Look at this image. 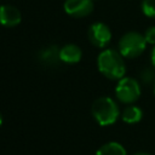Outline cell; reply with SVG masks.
I'll return each instance as SVG.
<instances>
[{
  "instance_id": "7",
  "label": "cell",
  "mask_w": 155,
  "mask_h": 155,
  "mask_svg": "<svg viewBox=\"0 0 155 155\" xmlns=\"http://www.w3.org/2000/svg\"><path fill=\"white\" fill-rule=\"evenodd\" d=\"M0 19L4 27L12 28L21 23L22 15L21 11L12 5H2L0 8Z\"/></svg>"
},
{
  "instance_id": "8",
  "label": "cell",
  "mask_w": 155,
  "mask_h": 155,
  "mask_svg": "<svg viewBox=\"0 0 155 155\" xmlns=\"http://www.w3.org/2000/svg\"><path fill=\"white\" fill-rule=\"evenodd\" d=\"M61 62L68 63V64H75L81 61L82 52L81 48L75 44H67L63 47H61L59 51Z\"/></svg>"
},
{
  "instance_id": "5",
  "label": "cell",
  "mask_w": 155,
  "mask_h": 155,
  "mask_svg": "<svg viewBox=\"0 0 155 155\" xmlns=\"http://www.w3.org/2000/svg\"><path fill=\"white\" fill-rule=\"evenodd\" d=\"M88 40L90 42L99 48L105 47L110 40H111V31L109 29V27L102 22H97L93 23L90 28H88V33H87Z\"/></svg>"
},
{
  "instance_id": "14",
  "label": "cell",
  "mask_w": 155,
  "mask_h": 155,
  "mask_svg": "<svg viewBox=\"0 0 155 155\" xmlns=\"http://www.w3.org/2000/svg\"><path fill=\"white\" fill-rule=\"evenodd\" d=\"M140 78H142V80H143L144 82L149 84V82H151V81H153V79H154V73H153V70H151V69H145V70H143V71H142Z\"/></svg>"
},
{
  "instance_id": "6",
  "label": "cell",
  "mask_w": 155,
  "mask_h": 155,
  "mask_svg": "<svg viewBox=\"0 0 155 155\" xmlns=\"http://www.w3.org/2000/svg\"><path fill=\"white\" fill-rule=\"evenodd\" d=\"M63 8L67 15L75 18H84L92 13L94 5L93 0H65Z\"/></svg>"
},
{
  "instance_id": "16",
  "label": "cell",
  "mask_w": 155,
  "mask_h": 155,
  "mask_svg": "<svg viewBox=\"0 0 155 155\" xmlns=\"http://www.w3.org/2000/svg\"><path fill=\"white\" fill-rule=\"evenodd\" d=\"M133 155H150V154H148V153H143V151H139V153H136V154H133Z\"/></svg>"
},
{
  "instance_id": "11",
  "label": "cell",
  "mask_w": 155,
  "mask_h": 155,
  "mask_svg": "<svg viewBox=\"0 0 155 155\" xmlns=\"http://www.w3.org/2000/svg\"><path fill=\"white\" fill-rule=\"evenodd\" d=\"M96 155H127L125 148L117 142H109L103 144L96 153Z\"/></svg>"
},
{
  "instance_id": "12",
  "label": "cell",
  "mask_w": 155,
  "mask_h": 155,
  "mask_svg": "<svg viewBox=\"0 0 155 155\" xmlns=\"http://www.w3.org/2000/svg\"><path fill=\"white\" fill-rule=\"evenodd\" d=\"M140 7H142V12L147 17L155 18V0H143Z\"/></svg>"
},
{
  "instance_id": "2",
  "label": "cell",
  "mask_w": 155,
  "mask_h": 155,
  "mask_svg": "<svg viewBox=\"0 0 155 155\" xmlns=\"http://www.w3.org/2000/svg\"><path fill=\"white\" fill-rule=\"evenodd\" d=\"M91 113L101 126H110L115 124L120 114L116 102L110 97L97 98L92 104Z\"/></svg>"
},
{
  "instance_id": "13",
  "label": "cell",
  "mask_w": 155,
  "mask_h": 155,
  "mask_svg": "<svg viewBox=\"0 0 155 155\" xmlns=\"http://www.w3.org/2000/svg\"><path fill=\"white\" fill-rule=\"evenodd\" d=\"M145 40L148 44H151V45H155V25L153 27H149L147 30H145Z\"/></svg>"
},
{
  "instance_id": "1",
  "label": "cell",
  "mask_w": 155,
  "mask_h": 155,
  "mask_svg": "<svg viewBox=\"0 0 155 155\" xmlns=\"http://www.w3.org/2000/svg\"><path fill=\"white\" fill-rule=\"evenodd\" d=\"M97 67L99 73L110 80H120L126 73L124 56L113 48H107L98 54Z\"/></svg>"
},
{
  "instance_id": "3",
  "label": "cell",
  "mask_w": 155,
  "mask_h": 155,
  "mask_svg": "<svg viewBox=\"0 0 155 155\" xmlns=\"http://www.w3.org/2000/svg\"><path fill=\"white\" fill-rule=\"evenodd\" d=\"M145 36L138 31H130L119 40V52L125 58H136L140 56L147 46Z\"/></svg>"
},
{
  "instance_id": "4",
  "label": "cell",
  "mask_w": 155,
  "mask_h": 155,
  "mask_svg": "<svg viewBox=\"0 0 155 155\" xmlns=\"http://www.w3.org/2000/svg\"><path fill=\"white\" fill-rule=\"evenodd\" d=\"M115 94L121 103L131 104L139 98L140 86L132 78H122L119 80L115 87Z\"/></svg>"
},
{
  "instance_id": "15",
  "label": "cell",
  "mask_w": 155,
  "mask_h": 155,
  "mask_svg": "<svg viewBox=\"0 0 155 155\" xmlns=\"http://www.w3.org/2000/svg\"><path fill=\"white\" fill-rule=\"evenodd\" d=\"M150 58H151V63H153V65L155 67V46H154V48H153V51H151V56H150Z\"/></svg>"
},
{
  "instance_id": "9",
  "label": "cell",
  "mask_w": 155,
  "mask_h": 155,
  "mask_svg": "<svg viewBox=\"0 0 155 155\" xmlns=\"http://www.w3.org/2000/svg\"><path fill=\"white\" fill-rule=\"evenodd\" d=\"M59 51H61V48H58L56 45L47 46L39 52V61L47 67L56 65L61 61Z\"/></svg>"
},
{
  "instance_id": "10",
  "label": "cell",
  "mask_w": 155,
  "mask_h": 155,
  "mask_svg": "<svg viewBox=\"0 0 155 155\" xmlns=\"http://www.w3.org/2000/svg\"><path fill=\"white\" fill-rule=\"evenodd\" d=\"M121 117H122V121L126 122V124H137L142 120L143 117V113H142V109L136 107V105H130L127 108L124 109L122 114H121Z\"/></svg>"
},
{
  "instance_id": "17",
  "label": "cell",
  "mask_w": 155,
  "mask_h": 155,
  "mask_svg": "<svg viewBox=\"0 0 155 155\" xmlns=\"http://www.w3.org/2000/svg\"><path fill=\"white\" fill-rule=\"evenodd\" d=\"M154 94H155V80H154Z\"/></svg>"
}]
</instances>
